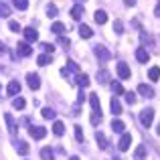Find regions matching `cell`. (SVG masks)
<instances>
[{
    "mask_svg": "<svg viewBox=\"0 0 160 160\" xmlns=\"http://www.w3.org/2000/svg\"><path fill=\"white\" fill-rule=\"evenodd\" d=\"M79 73V65L75 61H67V67H63L61 69V75L63 77H67L69 81H73V77Z\"/></svg>",
    "mask_w": 160,
    "mask_h": 160,
    "instance_id": "1",
    "label": "cell"
},
{
    "mask_svg": "<svg viewBox=\"0 0 160 160\" xmlns=\"http://www.w3.org/2000/svg\"><path fill=\"white\" fill-rule=\"evenodd\" d=\"M152 122H154V109L152 108L142 109V112H140V124L144 126V128H150V126H152Z\"/></svg>",
    "mask_w": 160,
    "mask_h": 160,
    "instance_id": "2",
    "label": "cell"
},
{
    "mask_svg": "<svg viewBox=\"0 0 160 160\" xmlns=\"http://www.w3.org/2000/svg\"><path fill=\"white\" fill-rule=\"evenodd\" d=\"M93 53H95V57H98L102 63H106V61H109V59H112V53H109L108 49L103 47V45H95V47H93Z\"/></svg>",
    "mask_w": 160,
    "mask_h": 160,
    "instance_id": "3",
    "label": "cell"
},
{
    "mask_svg": "<svg viewBox=\"0 0 160 160\" xmlns=\"http://www.w3.org/2000/svg\"><path fill=\"white\" fill-rule=\"evenodd\" d=\"M16 55H18V57H31V55H32V47L27 43V41H24V43H18V45H16Z\"/></svg>",
    "mask_w": 160,
    "mask_h": 160,
    "instance_id": "4",
    "label": "cell"
},
{
    "mask_svg": "<svg viewBox=\"0 0 160 160\" xmlns=\"http://www.w3.org/2000/svg\"><path fill=\"white\" fill-rule=\"evenodd\" d=\"M28 134H31L35 140H43V138L47 136V128H43V126H31Z\"/></svg>",
    "mask_w": 160,
    "mask_h": 160,
    "instance_id": "5",
    "label": "cell"
},
{
    "mask_svg": "<svg viewBox=\"0 0 160 160\" xmlns=\"http://www.w3.org/2000/svg\"><path fill=\"white\" fill-rule=\"evenodd\" d=\"M130 144H132V134L124 132V134H122V138H120V142H118V148H120L122 152H126V150L130 148Z\"/></svg>",
    "mask_w": 160,
    "mask_h": 160,
    "instance_id": "6",
    "label": "cell"
},
{
    "mask_svg": "<svg viewBox=\"0 0 160 160\" xmlns=\"http://www.w3.org/2000/svg\"><path fill=\"white\" fill-rule=\"evenodd\" d=\"M22 35H24V39H27V43H35V41L39 39V32L35 31V27H27V28H22Z\"/></svg>",
    "mask_w": 160,
    "mask_h": 160,
    "instance_id": "7",
    "label": "cell"
},
{
    "mask_svg": "<svg viewBox=\"0 0 160 160\" xmlns=\"http://www.w3.org/2000/svg\"><path fill=\"white\" fill-rule=\"evenodd\" d=\"M27 83H28L31 89H39V87H41V77L37 73H28L27 75Z\"/></svg>",
    "mask_w": 160,
    "mask_h": 160,
    "instance_id": "8",
    "label": "cell"
},
{
    "mask_svg": "<svg viewBox=\"0 0 160 160\" xmlns=\"http://www.w3.org/2000/svg\"><path fill=\"white\" fill-rule=\"evenodd\" d=\"M118 75H120V79H130V67H128V63H118Z\"/></svg>",
    "mask_w": 160,
    "mask_h": 160,
    "instance_id": "9",
    "label": "cell"
},
{
    "mask_svg": "<svg viewBox=\"0 0 160 160\" xmlns=\"http://www.w3.org/2000/svg\"><path fill=\"white\" fill-rule=\"evenodd\" d=\"M138 93L140 95H144V98H154V89L150 85H146V83H140V85H138Z\"/></svg>",
    "mask_w": 160,
    "mask_h": 160,
    "instance_id": "10",
    "label": "cell"
},
{
    "mask_svg": "<svg viewBox=\"0 0 160 160\" xmlns=\"http://www.w3.org/2000/svg\"><path fill=\"white\" fill-rule=\"evenodd\" d=\"M136 59H138L140 63H148V61H150V53L146 51L144 47H138V49H136Z\"/></svg>",
    "mask_w": 160,
    "mask_h": 160,
    "instance_id": "11",
    "label": "cell"
},
{
    "mask_svg": "<svg viewBox=\"0 0 160 160\" xmlns=\"http://www.w3.org/2000/svg\"><path fill=\"white\" fill-rule=\"evenodd\" d=\"M14 148H16V152L22 154V156H27L28 150H31V148H28V144H27L24 140H16V142H14Z\"/></svg>",
    "mask_w": 160,
    "mask_h": 160,
    "instance_id": "12",
    "label": "cell"
},
{
    "mask_svg": "<svg viewBox=\"0 0 160 160\" xmlns=\"http://www.w3.org/2000/svg\"><path fill=\"white\" fill-rule=\"evenodd\" d=\"M75 83H77V85L79 87H89V77H87V75L85 73H77V75H75Z\"/></svg>",
    "mask_w": 160,
    "mask_h": 160,
    "instance_id": "13",
    "label": "cell"
},
{
    "mask_svg": "<svg viewBox=\"0 0 160 160\" xmlns=\"http://www.w3.org/2000/svg\"><path fill=\"white\" fill-rule=\"evenodd\" d=\"M6 93H8V95H18V93H20V83L12 79V81L8 83V87H6Z\"/></svg>",
    "mask_w": 160,
    "mask_h": 160,
    "instance_id": "14",
    "label": "cell"
},
{
    "mask_svg": "<svg viewBox=\"0 0 160 160\" xmlns=\"http://www.w3.org/2000/svg\"><path fill=\"white\" fill-rule=\"evenodd\" d=\"M81 16H83V4H75V6L71 8V18L81 20Z\"/></svg>",
    "mask_w": 160,
    "mask_h": 160,
    "instance_id": "15",
    "label": "cell"
},
{
    "mask_svg": "<svg viewBox=\"0 0 160 160\" xmlns=\"http://www.w3.org/2000/svg\"><path fill=\"white\" fill-rule=\"evenodd\" d=\"M95 140H98V146H99L102 150H108V148H109V142H108V138L103 136L102 132H98V134H95Z\"/></svg>",
    "mask_w": 160,
    "mask_h": 160,
    "instance_id": "16",
    "label": "cell"
},
{
    "mask_svg": "<svg viewBox=\"0 0 160 160\" xmlns=\"http://www.w3.org/2000/svg\"><path fill=\"white\" fill-rule=\"evenodd\" d=\"M4 120H6V126H8V132L10 134H16V122L10 113H4Z\"/></svg>",
    "mask_w": 160,
    "mask_h": 160,
    "instance_id": "17",
    "label": "cell"
},
{
    "mask_svg": "<svg viewBox=\"0 0 160 160\" xmlns=\"http://www.w3.org/2000/svg\"><path fill=\"white\" fill-rule=\"evenodd\" d=\"M112 130H113L116 134H124V132H126V124H124L122 120H113V122H112Z\"/></svg>",
    "mask_w": 160,
    "mask_h": 160,
    "instance_id": "18",
    "label": "cell"
},
{
    "mask_svg": "<svg viewBox=\"0 0 160 160\" xmlns=\"http://www.w3.org/2000/svg\"><path fill=\"white\" fill-rule=\"evenodd\" d=\"M77 31H79V35H81V39H91V37H93V31H91L87 24H81Z\"/></svg>",
    "mask_w": 160,
    "mask_h": 160,
    "instance_id": "19",
    "label": "cell"
},
{
    "mask_svg": "<svg viewBox=\"0 0 160 160\" xmlns=\"http://www.w3.org/2000/svg\"><path fill=\"white\" fill-rule=\"evenodd\" d=\"M89 103H91V109H93V112H102V103H99V98L95 93L89 95Z\"/></svg>",
    "mask_w": 160,
    "mask_h": 160,
    "instance_id": "20",
    "label": "cell"
},
{
    "mask_svg": "<svg viewBox=\"0 0 160 160\" xmlns=\"http://www.w3.org/2000/svg\"><path fill=\"white\" fill-rule=\"evenodd\" d=\"M109 108H112V113H113V116H120V113H122V103H120V99L113 98L112 102H109Z\"/></svg>",
    "mask_w": 160,
    "mask_h": 160,
    "instance_id": "21",
    "label": "cell"
},
{
    "mask_svg": "<svg viewBox=\"0 0 160 160\" xmlns=\"http://www.w3.org/2000/svg\"><path fill=\"white\" fill-rule=\"evenodd\" d=\"M134 160H146V146L140 144L136 148V152H134Z\"/></svg>",
    "mask_w": 160,
    "mask_h": 160,
    "instance_id": "22",
    "label": "cell"
},
{
    "mask_svg": "<svg viewBox=\"0 0 160 160\" xmlns=\"http://www.w3.org/2000/svg\"><path fill=\"white\" fill-rule=\"evenodd\" d=\"M53 134H55V136H63V134H65V124L57 120L53 124Z\"/></svg>",
    "mask_w": 160,
    "mask_h": 160,
    "instance_id": "23",
    "label": "cell"
},
{
    "mask_svg": "<svg viewBox=\"0 0 160 160\" xmlns=\"http://www.w3.org/2000/svg\"><path fill=\"white\" fill-rule=\"evenodd\" d=\"M95 22L98 24H106L108 22V14H106V10H95Z\"/></svg>",
    "mask_w": 160,
    "mask_h": 160,
    "instance_id": "24",
    "label": "cell"
},
{
    "mask_svg": "<svg viewBox=\"0 0 160 160\" xmlns=\"http://www.w3.org/2000/svg\"><path fill=\"white\" fill-rule=\"evenodd\" d=\"M148 79L158 81V79H160V67H150V69H148Z\"/></svg>",
    "mask_w": 160,
    "mask_h": 160,
    "instance_id": "25",
    "label": "cell"
},
{
    "mask_svg": "<svg viewBox=\"0 0 160 160\" xmlns=\"http://www.w3.org/2000/svg\"><path fill=\"white\" fill-rule=\"evenodd\" d=\"M140 41H142V45H144V47H146V45H148V47H152V45H154V41H152V37H150V35H146V32H144V31H142V32H140Z\"/></svg>",
    "mask_w": 160,
    "mask_h": 160,
    "instance_id": "26",
    "label": "cell"
},
{
    "mask_svg": "<svg viewBox=\"0 0 160 160\" xmlns=\"http://www.w3.org/2000/svg\"><path fill=\"white\" fill-rule=\"evenodd\" d=\"M41 158L43 160H55V152L51 148H43L41 150Z\"/></svg>",
    "mask_w": 160,
    "mask_h": 160,
    "instance_id": "27",
    "label": "cell"
},
{
    "mask_svg": "<svg viewBox=\"0 0 160 160\" xmlns=\"http://www.w3.org/2000/svg\"><path fill=\"white\" fill-rule=\"evenodd\" d=\"M24 106H27V102H24V99L20 98V95L12 99V108H14V109H24Z\"/></svg>",
    "mask_w": 160,
    "mask_h": 160,
    "instance_id": "28",
    "label": "cell"
},
{
    "mask_svg": "<svg viewBox=\"0 0 160 160\" xmlns=\"http://www.w3.org/2000/svg\"><path fill=\"white\" fill-rule=\"evenodd\" d=\"M37 63H39L41 67H45V65H49V63H51V55H39V57H37Z\"/></svg>",
    "mask_w": 160,
    "mask_h": 160,
    "instance_id": "29",
    "label": "cell"
},
{
    "mask_svg": "<svg viewBox=\"0 0 160 160\" xmlns=\"http://www.w3.org/2000/svg\"><path fill=\"white\" fill-rule=\"evenodd\" d=\"M55 116H57V113H55L53 108H43V118L45 120H55Z\"/></svg>",
    "mask_w": 160,
    "mask_h": 160,
    "instance_id": "30",
    "label": "cell"
},
{
    "mask_svg": "<svg viewBox=\"0 0 160 160\" xmlns=\"http://www.w3.org/2000/svg\"><path fill=\"white\" fill-rule=\"evenodd\" d=\"M12 4H14V8H18V10H27L28 8V0H12Z\"/></svg>",
    "mask_w": 160,
    "mask_h": 160,
    "instance_id": "31",
    "label": "cell"
},
{
    "mask_svg": "<svg viewBox=\"0 0 160 160\" xmlns=\"http://www.w3.org/2000/svg\"><path fill=\"white\" fill-rule=\"evenodd\" d=\"M51 31L55 32V35H59V37H61L63 32H65V27H63V22H55L53 27H51Z\"/></svg>",
    "mask_w": 160,
    "mask_h": 160,
    "instance_id": "32",
    "label": "cell"
},
{
    "mask_svg": "<svg viewBox=\"0 0 160 160\" xmlns=\"http://www.w3.org/2000/svg\"><path fill=\"white\" fill-rule=\"evenodd\" d=\"M10 16V6L8 4H0V18H8Z\"/></svg>",
    "mask_w": 160,
    "mask_h": 160,
    "instance_id": "33",
    "label": "cell"
},
{
    "mask_svg": "<svg viewBox=\"0 0 160 160\" xmlns=\"http://www.w3.org/2000/svg\"><path fill=\"white\" fill-rule=\"evenodd\" d=\"M108 79H109V73H108L106 69L98 71V81H99V83H108Z\"/></svg>",
    "mask_w": 160,
    "mask_h": 160,
    "instance_id": "34",
    "label": "cell"
},
{
    "mask_svg": "<svg viewBox=\"0 0 160 160\" xmlns=\"http://www.w3.org/2000/svg\"><path fill=\"white\" fill-rule=\"evenodd\" d=\"M112 89H113V93H118V95H124V93H126L124 87H122V83H118V81L112 83Z\"/></svg>",
    "mask_w": 160,
    "mask_h": 160,
    "instance_id": "35",
    "label": "cell"
},
{
    "mask_svg": "<svg viewBox=\"0 0 160 160\" xmlns=\"http://www.w3.org/2000/svg\"><path fill=\"white\" fill-rule=\"evenodd\" d=\"M83 138H85V136H83V128H81V126H75V140L83 142Z\"/></svg>",
    "mask_w": 160,
    "mask_h": 160,
    "instance_id": "36",
    "label": "cell"
},
{
    "mask_svg": "<svg viewBox=\"0 0 160 160\" xmlns=\"http://www.w3.org/2000/svg\"><path fill=\"white\" fill-rule=\"evenodd\" d=\"M113 31H116V35H122V32H124V22H122V20H116V22H113Z\"/></svg>",
    "mask_w": 160,
    "mask_h": 160,
    "instance_id": "37",
    "label": "cell"
},
{
    "mask_svg": "<svg viewBox=\"0 0 160 160\" xmlns=\"http://www.w3.org/2000/svg\"><path fill=\"white\" fill-rule=\"evenodd\" d=\"M99 122H102V112H93V113H91V124L98 126Z\"/></svg>",
    "mask_w": 160,
    "mask_h": 160,
    "instance_id": "38",
    "label": "cell"
},
{
    "mask_svg": "<svg viewBox=\"0 0 160 160\" xmlns=\"http://www.w3.org/2000/svg\"><path fill=\"white\" fill-rule=\"evenodd\" d=\"M124 95H126V102H128L130 106H134V103H136V99H138V98H136V93L128 91V93H124Z\"/></svg>",
    "mask_w": 160,
    "mask_h": 160,
    "instance_id": "39",
    "label": "cell"
},
{
    "mask_svg": "<svg viewBox=\"0 0 160 160\" xmlns=\"http://www.w3.org/2000/svg\"><path fill=\"white\" fill-rule=\"evenodd\" d=\"M8 28H10L12 32H20V31H22V28H20V24L16 22V20H10V22H8Z\"/></svg>",
    "mask_w": 160,
    "mask_h": 160,
    "instance_id": "40",
    "label": "cell"
},
{
    "mask_svg": "<svg viewBox=\"0 0 160 160\" xmlns=\"http://www.w3.org/2000/svg\"><path fill=\"white\" fill-rule=\"evenodd\" d=\"M41 49L45 51V55H53V51H55V47H53V45H49V43H43V45H41Z\"/></svg>",
    "mask_w": 160,
    "mask_h": 160,
    "instance_id": "41",
    "label": "cell"
},
{
    "mask_svg": "<svg viewBox=\"0 0 160 160\" xmlns=\"http://www.w3.org/2000/svg\"><path fill=\"white\" fill-rule=\"evenodd\" d=\"M47 16H51V18L57 16V6H55V4H49L47 6Z\"/></svg>",
    "mask_w": 160,
    "mask_h": 160,
    "instance_id": "42",
    "label": "cell"
},
{
    "mask_svg": "<svg viewBox=\"0 0 160 160\" xmlns=\"http://www.w3.org/2000/svg\"><path fill=\"white\" fill-rule=\"evenodd\" d=\"M59 43H61V45H63V47H65V49H69V45H71V43H69V39H65V37H63V35L59 37Z\"/></svg>",
    "mask_w": 160,
    "mask_h": 160,
    "instance_id": "43",
    "label": "cell"
},
{
    "mask_svg": "<svg viewBox=\"0 0 160 160\" xmlns=\"http://www.w3.org/2000/svg\"><path fill=\"white\" fill-rule=\"evenodd\" d=\"M83 99H85V95H83V91L79 93V98H77V103H83Z\"/></svg>",
    "mask_w": 160,
    "mask_h": 160,
    "instance_id": "44",
    "label": "cell"
},
{
    "mask_svg": "<svg viewBox=\"0 0 160 160\" xmlns=\"http://www.w3.org/2000/svg\"><path fill=\"white\" fill-rule=\"evenodd\" d=\"M71 113H73V116H79V103H77V106L73 108V112H71Z\"/></svg>",
    "mask_w": 160,
    "mask_h": 160,
    "instance_id": "45",
    "label": "cell"
},
{
    "mask_svg": "<svg viewBox=\"0 0 160 160\" xmlns=\"http://www.w3.org/2000/svg\"><path fill=\"white\" fill-rule=\"evenodd\" d=\"M126 2V6H134V4H136V0H124Z\"/></svg>",
    "mask_w": 160,
    "mask_h": 160,
    "instance_id": "46",
    "label": "cell"
},
{
    "mask_svg": "<svg viewBox=\"0 0 160 160\" xmlns=\"http://www.w3.org/2000/svg\"><path fill=\"white\" fill-rule=\"evenodd\" d=\"M4 53H6V47H4V45L0 43V55H4Z\"/></svg>",
    "mask_w": 160,
    "mask_h": 160,
    "instance_id": "47",
    "label": "cell"
},
{
    "mask_svg": "<svg viewBox=\"0 0 160 160\" xmlns=\"http://www.w3.org/2000/svg\"><path fill=\"white\" fill-rule=\"evenodd\" d=\"M69 160H79V156H71V158H69Z\"/></svg>",
    "mask_w": 160,
    "mask_h": 160,
    "instance_id": "48",
    "label": "cell"
},
{
    "mask_svg": "<svg viewBox=\"0 0 160 160\" xmlns=\"http://www.w3.org/2000/svg\"><path fill=\"white\" fill-rule=\"evenodd\" d=\"M0 98H2V85H0Z\"/></svg>",
    "mask_w": 160,
    "mask_h": 160,
    "instance_id": "49",
    "label": "cell"
},
{
    "mask_svg": "<svg viewBox=\"0 0 160 160\" xmlns=\"http://www.w3.org/2000/svg\"><path fill=\"white\" fill-rule=\"evenodd\" d=\"M156 132H158V134H160V124H158V128H156Z\"/></svg>",
    "mask_w": 160,
    "mask_h": 160,
    "instance_id": "50",
    "label": "cell"
},
{
    "mask_svg": "<svg viewBox=\"0 0 160 160\" xmlns=\"http://www.w3.org/2000/svg\"><path fill=\"white\" fill-rule=\"evenodd\" d=\"M112 160H122V158H118V156H116V158H112Z\"/></svg>",
    "mask_w": 160,
    "mask_h": 160,
    "instance_id": "51",
    "label": "cell"
},
{
    "mask_svg": "<svg viewBox=\"0 0 160 160\" xmlns=\"http://www.w3.org/2000/svg\"><path fill=\"white\" fill-rule=\"evenodd\" d=\"M158 6H160V2H158Z\"/></svg>",
    "mask_w": 160,
    "mask_h": 160,
    "instance_id": "52",
    "label": "cell"
}]
</instances>
